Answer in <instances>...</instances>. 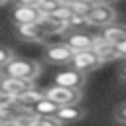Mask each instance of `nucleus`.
<instances>
[{
	"label": "nucleus",
	"mask_w": 126,
	"mask_h": 126,
	"mask_svg": "<svg viewBox=\"0 0 126 126\" xmlns=\"http://www.w3.org/2000/svg\"><path fill=\"white\" fill-rule=\"evenodd\" d=\"M41 73V65L33 59H20L16 57L6 69H2V75L12 77V79H28L33 81L37 75Z\"/></svg>",
	"instance_id": "nucleus-1"
},
{
	"label": "nucleus",
	"mask_w": 126,
	"mask_h": 126,
	"mask_svg": "<svg viewBox=\"0 0 126 126\" xmlns=\"http://www.w3.org/2000/svg\"><path fill=\"white\" fill-rule=\"evenodd\" d=\"M45 96L49 100H53L55 104H59V106H77L83 98V93L77 91V89H67V87H61V85H53V87L45 89Z\"/></svg>",
	"instance_id": "nucleus-2"
},
{
	"label": "nucleus",
	"mask_w": 126,
	"mask_h": 126,
	"mask_svg": "<svg viewBox=\"0 0 126 126\" xmlns=\"http://www.w3.org/2000/svg\"><path fill=\"white\" fill-rule=\"evenodd\" d=\"M16 35H18L20 39H24V41H45L47 35H49L45 18H43L41 22H35V24L16 26Z\"/></svg>",
	"instance_id": "nucleus-3"
},
{
	"label": "nucleus",
	"mask_w": 126,
	"mask_h": 126,
	"mask_svg": "<svg viewBox=\"0 0 126 126\" xmlns=\"http://www.w3.org/2000/svg\"><path fill=\"white\" fill-rule=\"evenodd\" d=\"M73 55H75V51H73L65 41H61V43H51V45H47L45 51H43V59H45L47 63H51V65L71 63V61H73Z\"/></svg>",
	"instance_id": "nucleus-4"
},
{
	"label": "nucleus",
	"mask_w": 126,
	"mask_h": 126,
	"mask_svg": "<svg viewBox=\"0 0 126 126\" xmlns=\"http://www.w3.org/2000/svg\"><path fill=\"white\" fill-rule=\"evenodd\" d=\"M102 65V59L96 55L94 49H89V51H77L73 55V61H71V67L81 71V73H91L94 69H98Z\"/></svg>",
	"instance_id": "nucleus-5"
},
{
	"label": "nucleus",
	"mask_w": 126,
	"mask_h": 126,
	"mask_svg": "<svg viewBox=\"0 0 126 126\" xmlns=\"http://www.w3.org/2000/svg\"><path fill=\"white\" fill-rule=\"evenodd\" d=\"M85 83H87L85 73H81V71H77L73 67L71 69H63V71H59L55 75V85H61V87H67V89L81 91L85 87Z\"/></svg>",
	"instance_id": "nucleus-6"
},
{
	"label": "nucleus",
	"mask_w": 126,
	"mask_h": 126,
	"mask_svg": "<svg viewBox=\"0 0 126 126\" xmlns=\"http://www.w3.org/2000/svg\"><path fill=\"white\" fill-rule=\"evenodd\" d=\"M63 41H65L75 53H77V51H89V49H94L96 35H93V33H83V32H69Z\"/></svg>",
	"instance_id": "nucleus-7"
},
{
	"label": "nucleus",
	"mask_w": 126,
	"mask_h": 126,
	"mask_svg": "<svg viewBox=\"0 0 126 126\" xmlns=\"http://www.w3.org/2000/svg\"><path fill=\"white\" fill-rule=\"evenodd\" d=\"M89 20H91V26L108 28V26H112L116 22V10L112 6H106V4H96L94 10L91 12Z\"/></svg>",
	"instance_id": "nucleus-8"
},
{
	"label": "nucleus",
	"mask_w": 126,
	"mask_h": 126,
	"mask_svg": "<svg viewBox=\"0 0 126 126\" xmlns=\"http://www.w3.org/2000/svg\"><path fill=\"white\" fill-rule=\"evenodd\" d=\"M45 16L39 12L37 6H16L12 12V20L16 26H24V24H35L41 22Z\"/></svg>",
	"instance_id": "nucleus-9"
},
{
	"label": "nucleus",
	"mask_w": 126,
	"mask_h": 126,
	"mask_svg": "<svg viewBox=\"0 0 126 126\" xmlns=\"http://www.w3.org/2000/svg\"><path fill=\"white\" fill-rule=\"evenodd\" d=\"M33 89V81H28V79H12V77H6L2 75V93H8L12 96H22L24 93L32 91Z\"/></svg>",
	"instance_id": "nucleus-10"
},
{
	"label": "nucleus",
	"mask_w": 126,
	"mask_h": 126,
	"mask_svg": "<svg viewBox=\"0 0 126 126\" xmlns=\"http://www.w3.org/2000/svg\"><path fill=\"white\" fill-rule=\"evenodd\" d=\"M94 51L96 55L102 59V63L106 61H112V59H118V53H116V47L112 43H108L102 35H96V43H94Z\"/></svg>",
	"instance_id": "nucleus-11"
},
{
	"label": "nucleus",
	"mask_w": 126,
	"mask_h": 126,
	"mask_svg": "<svg viewBox=\"0 0 126 126\" xmlns=\"http://www.w3.org/2000/svg\"><path fill=\"white\" fill-rule=\"evenodd\" d=\"M45 98V91H39V89H32V91H28V93H24L22 96H18V106H22V108H33L39 100H43Z\"/></svg>",
	"instance_id": "nucleus-12"
},
{
	"label": "nucleus",
	"mask_w": 126,
	"mask_h": 126,
	"mask_svg": "<svg viewBox=\"0 0 126 126\" xmlns=\"http://www.w3.org/2000/svg\"><path fill=\"white\" fill-rule=\"evenodd\" d=\"M100 35H102V37H104L108 43L116 45V43H120V41H124V39H126V26H120V24H112V26L104 28Z\"/></svg>",
	"instance_id": "nucleus-13"
},
{
	"label": "nucleus",
	"mask_w": 126,
	"mask_h": 126,
	"mask_svg": "<svg viewBox=\"0 0 126 126\" xmlns=\"http://www.w3.org/2000/svg\"><path fill=\"white\" fill-rule=\"evenodd\" d=\"M55 118H59L63 124H69V122H77V120L85 118V110H83V108H77V106H61Z\"/></svg>",
	"instance_id": "nucleus-14"
},
{
	"label": "nucleus",
	"mask_w": 126,
	"mask_h": 126,
	"mask_svg": "<svg viewBox=\"0 0 126 126\" xmlns=\"http://www.w3.org/2000/svg\"><path fill=\"white\" fill-rule=\"evenodd\" d=\"M59 104H55L53 100H49L47 96L43 98V100H39L32 110L37 114V116H57V112H59Z\"/></svg>",
	"instance_id": "nucleus-15"
},
{
	"label": "nucleus",
	"mask_w": 126,
	"mask_h": 126,
	"mask_svg": "<svg viewBox=\"0 0 126 126\" xmlns=\"http://www.w3.org/2000/svg\"><path fill=\"white\" fill-rule=\"evenodd\" d=\"M89 26H91V20L87 16H81V14H73L67 22L69 32H83V28H89Z\"/></svg>",
	"instance_id": "nucleus-16"
},
{
	"label": "nucleus",
	"mask_w": 126,
	"mask_h": 126,
	"mask_svg": "<svg viewBox=\"0 0 126 126\" xmlns=\"http://www.w3.org/2000/svg\"><path fill=\"white\" fill-rule=\"evenodd\" d=\"M71 8H73V12L75 14H81V16H91V12L94 10V6H96V2H79V4H69Z\"/></svg>",
	"instance_id": "nucleus-17"
},
{
	"label": "nucleus",
	"mask_w": 126,
	"mask_h": 126,
	"mask_svg": "<svg viewBox=\"0 0 126 126\" xmlns=\"http://www.w3.org/2000/svg\"><path fill=\"white\" fill-rule=\"evenodd\" d=\"M32 126H65V124L55 116H35Z\"/></svg>",
	"instance_id": "nucleus-18"
},
{
	"label": "nucleus",
	"mask_w": 126,
	"mask_h": 126,
	"mask_svg": "<svg viewBox=\"0 0 126 126\" xmlns=\"http://www.w3.org/2000/svg\"><path fill=\"white\" fill-rule=\"evenodd\" d=\"M14 59H16V53H14L8 45H4V47L0 49V67H2V69H6Z\"/></svg>",
	"instance_id": "nucleus-19"
},
{
	"label": "nucleus",
	"mask_w": 126,
	"mask_h": 126,
	"mask_svg": "<svg viewBox=\"0 0 126 126\" xmlns=\"http://www.w3.org/2000/svg\"><path fill=\"white\" fill-rule=\"evenodd\" d=\"M114 120L120 124H126V102H120L114 108Z\"/></svg>",
	"instance_id": "nucleus-20"
},
{
	"label": "nucleus",
	"mask_w": 126,
	"mask_h": 126,
	"mask_svg": "<svg viewBox=\"0 0 126 126\" xmlns=\"http://www.w3.org/2000/svg\"><path fill=\"white\" fill-rule=\"evenodd\" d=\"M114 47H116L118 59H124V61H126V39H124V41H120V43H116Z\"/></svg>",
	"instance_id": "nucleus-21"
},
{
	"label": "nucleus",
	"mask_w": 126,
	"mask_h": 126,
	"mask_svg": "<svg viewBox=\"0 0 126 126\" xmlns=\"http://www.w3.org/2000/svg\"><path fill=\"white\" fill-rule=\"evenodd\" d=\"M18 6H37L39 0H16Z\"/></svg>",
	"instance_id": "nucleus-22"
},
{
	"label": "nucleus",
	"mask_w": 126,
	"mask_h": 126,
	"mask_svg": "<svg viewBox=\"0 0 126 126\" xmlns=\"http://www.w3.org/2000/svg\"><path fill=\"white\" fill-rule=\"evenodd\" d=\"M118 77H120L122 81H126V61L118 65Z\"/></svg>",
	"instance_id": "nucleus-23"
},
{
	"label": "nucleus",
	"mask_w": 126,
	"mask_h": 126,
	"mask_svg": "<svg viewBox=\"0 0 126 126\" xmlns=\"http://www.w3.org/2000/svg\"><path fill=\"white\" fill-rule=\"evenodd\" d=\"M0 126H22V124H18L14 118H10V120H2V122H0Z\"/></svg>",
	"instance_id": "nucleus-24"
},
{
	"label": "nucleus",
	"mask_w": 126,
	"mask_h": 126,
	"mask_svg": "<svg viewBox=\"0 0 126 126\" xmlns=\"http://www.w3.org/2000/svg\"><path fill=\"white\" fill-rule=\"evenodd\" d=\"M96 4H106V6H112V4H116V2H120V0H94Z\"/></svg>",
	"instance_id": "nucleus-25"
},
{
	"label": "nucleus",
	"mask_w": 126,
	"mask_h": 126,
	"mask_svg": "<svg viewBox=\"0 0 126 126\" xmlns=\"http://www.w3.org/2000/svg\"><path fill=\"white\" fill-rule=\"evenodd\" d=\"M65 4H79V2H94V0H63Z\"/></svg>",
	"instance_id": "nucleus-26"
},
{
	"label": "nucleus",
	"mask_w": 126,
	"mask_h": 126,
	"mask_svg": "<svg viewBox=\"0 0 126 126\" xmlns=\"http://www.w3.org/2000/svg\"><path fill=\"white\" fill-rule=\"evenodd\" d=\"M0 2H2V4H8V2H10V0H0Z\"/></svg>",
	"instance_id": "nucleus-27"
},
{
	"label": "nucleus",
	"mask_w": 126,
	"mask_h": 126,
	"mask_svg": "<svg viewBox=\"0 0 126 126\" xmlns=\"http://www.w3.org/2000/svg\"><path fill=\"white\" fill-rule=\"evenodd\" d=\"M39 2H41V0H39ZM49 2H63V0H49Z\"/></svg>",
	"instance_id": "nucleus-28"
}]
</instances>
